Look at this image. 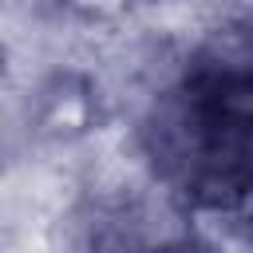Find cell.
Here are the masks:
<instances>
[{"label":"cell","instance_id":"cell-1","mask_svg":"<svg viewBox=\"0 0 253 253\" xmlns=\"http://www.w3.org/2000/svg\"><path fill=\"white\" fill-rule=\"evenodd\" d=\"M87 115H91V91L87 83L59 75L55 87L43 91V107H40V130L55 134V138H71L79 130H87Z\"/></svg>","mask_w":253,"mask_h":253}]
</instances>
